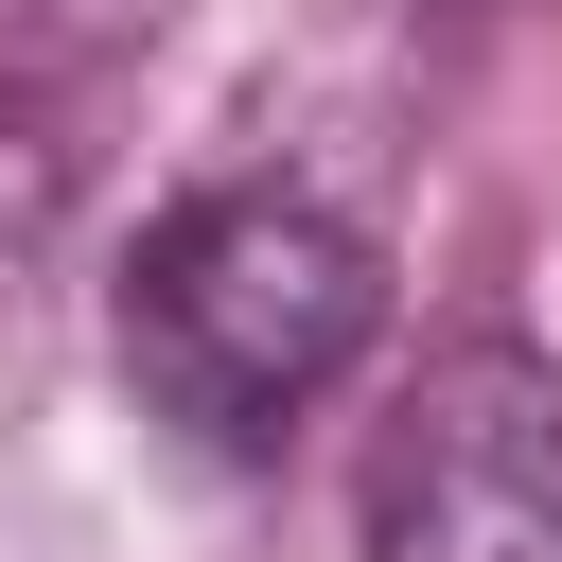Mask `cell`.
Instances as JSON below:
<instances>
[{"instance_id": "1", "label": "cell", "mask_w": 562, "mask_h": 562, "mask_svg": "<svg viewBox=\"0 0 562 562\" xmlns=\"http://www.w3.org/2000/svg\"><path fill=\"white\" fill-rule=\"evenodd\" d=\"M369 334H386V263L316 193H193L123 281V369L193 439H281Z\"/></svg>"}, {"instance_id": "2", "label": "cell", "mask_w": 562, "mask_h": 562, "mask_svg": "<svg viewBox=\"0 0 562 562\" xmlns=\"http://www.w3.org/2000/svg\"><path fill=\"white\" fill-rule=\"evenodd\" d=\"M369 562H562V369L457 334L369 457Z\"/></svg>"}]
</instances>
